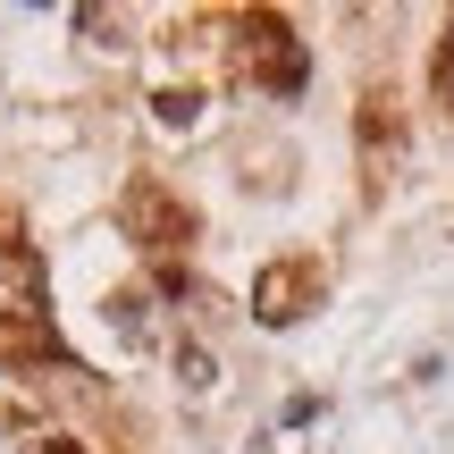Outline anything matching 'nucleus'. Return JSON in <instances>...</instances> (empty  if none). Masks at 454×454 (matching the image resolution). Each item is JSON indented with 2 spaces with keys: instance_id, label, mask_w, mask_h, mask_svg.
<instances>
[{
  "instance_id": "0eeeda50",
  "label": "nucleus",
  "mask_w": 454,
  "mask_h": 454,
  "mask_svg": "<svg viewBox=\"0 0 454 454\" xmlns=\"http://www.w3.org/2000/svg\"><path fill=\"white\" fill-rule=\"evenodd\" d=\"M429 93H438V110L454 118V51L438 43V59H429Z\"/></svg>"
},
{
  "instance_id": "1a4fd4ad",
  "label": "nucleus",
  "mask_w": 454,
  "mask_h": 454,
  "mask_svg": "<svg viewBox=\"0 0 454 454\" xmlns=\"http://www.w3.org/2000/svg\"><path fill=\"white\" fill-rule=\"evenodd\" d=\"M43 454H93V446H76V438H43Z\"/></svg>"
},
{
  "instance_id": "7ed1b4c3",
  "label": "nucleus",
  "mask_w": 454,
  "mask_h": 454,
  "mask_svg": "<svg viewBox=\"0 0 454 454\" xmlns=\"http://www.w3.org/2000/svg\"><path fill=\"white\" fill-rule=\"evenodd\" d=\"M118 227H127V236L144 244L160 270H177V253L202 236L194 202H185L177 185H160V177H127V194H118Z\"/></svg>"
},
{
  "instance_id": "39448f33",
  "label": "nucleus",
  "mask_w": 454,
  "mask_h": 454,
  "mask_svg": "<svg viewBox=\"0 0 454 454\" xmlns=\"http://www.w3.org/2000/svg\"><path fill=\"white\" fill-rule=\"evenodd\" d=\"M354 144H362V177H371V194H379V185H387V168L404 160V101H395L387 84H371V93H362Z\"/></svg>"
},
{
  "instance_id": "20e7f679",
  "label": "nucleus",
  "mask_w": 454,
  "mask_h": 454,
  "mask_svg": "<svg viewBox=\"0 0 454 454\" xmlns=\"http://www.w3.org/2000/svg\"><path fill=\"white\" fill-rule=\"evenodd\" d=\"M320 294H328L320 253H278L270 270L253 278V320H261V328H294V320L320 311Z\"/></svg>"
},
{
  "instance_id": "6e6552de",
  "label": "nucleus",
  "mask_w": 454,
  "mask_h": 454,
  "mask_svg": "<svg viewBox=\"0 0 454 454\" xmlns=\"http://www.w3.org/2000/svg\"><path fill=\"white\" fill-rule=\"evenodd\" d=\"M177 371L194 379V387H211V354H202V345H185V354H177Z\"/></svg>"
},
{
  "instance_id": "f03ea898",
  "label": "nucleus",
  "mask_w": 454,
  "mask_h": 454,
  "mask_svg": "<svg viewBox=\"0 0 454 454\" xmlns=\"http://www.w3.org/2000/svg\"><path fill=\"white\" fill-rule=\"evenodd\" d=\"M227 76H236L244 93L294 101L311 84V51H303V34H294L278 9H236L227 17Z\"/></svg>"
},
{
  "instance_id": "423d86ee",
  "label": "nucleus",
  "mask_w": 454,
  "mask_h": 454,
  "mask_svg": "<svg viewBox=\"0 0 454 454\" xmlns=\"http://www.w3.org/2000/svg\"><path fill=\"white\" fill-rule=\"evenodd\" d=\"M152 110H160L168 127H194V118H202V93H194V84H168V93H152Z\"/></svg>"
},
{
  "instance_id": "9d476101",
  "label": "nucleus",
  "mask_w": 454,
  "mask_h": 454,
  "mask_svg": "<svg viewBox=\"0 0 454 454\" xmlns=\"http://www.w3.org/2000/svg\"><path fill=\"white\" fill-rule=\"evenodd\" d=\"M446 51H454V17H446Z\"/></svg>"
},
{
  "instance_id": "f257e3e1",
  "label": "nucleus",
  "mask_w": 454,
  "mask_h": 454,
  "mask_svg": "<svg viewBox=\"0 0 454 454\" xmlns=\"http://www.w3.org/2000/svg\"><path fill=\"white\" fill-rule=\"evenodd\" d=\"M51 362H67V345L51 328L43 253L26 244V219L0 202V371H51Z\"/></svg>"
}]
</instances>
